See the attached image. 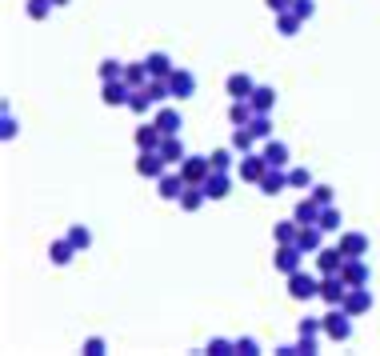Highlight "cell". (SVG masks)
<instances>
[{
    "instance_id": "1",
    "label": "cell",
    "mask_w": 380,
    "mask_h": 356,
    "mask_svg": "<svg viewBox=\"0 0 380 356\" xmlns=\"http://www.w3.org/2000/svg\"><path fill=\"white\" fill-rule=\"evenodd\" d=\"M352 321H356V316H349L340 305H328V312H324V337L336 340V344H345V340L352 337Z\"/></svg>"
},
{
    "instance_id": "2",
    "label": "cell",
    "mask_w": 380,
    "mask_h": 356,
    "mask_svg": "<svg viewBox=\"0 0 380 356\" xmlns=\"http://www.w3.org/2000/svg\"><path fill=\"white\" fill-rule=\"evenodd\" d=\"M288 296L292 300H312V296H320V273H304V268H296V273H288Z\"/></svg>"
},
{
    "instance_id": "3",
    "label": "cell",
    "mask_w": 380,
    "mask_h": 356,
    "mask_svg": "<svg viewBox=\"0 0 380 356\" xmlns=\"http://www.w3.org/2000/svg\"><path fill=\"white\" fill-rule=\"evenodd\" d=\"M272 164L264 161V152H244L237 164V180H244V184H260V177L269 172Z\"/></svg>"
},
{
    "instance_id": "4",
    "label": "cell",
    "mask_w": 380,
    "mask_h": 356,
    "mask_svg": "<svg viewBox=\"0 0 380 356\" xmlns=\"http://www.w3.org/2000/svg\"><path fill=\"white\" fill-rule=\"evenodd\" d=\"M272 268H276L280 276H288V273H296V268H304V252H301V244H276Z\"/></svg>"
},
{
    "instance_id": "5",
    "label": "cell",
    "mask_w": 380,
    "mask_h": 356,
    "mask_svg": "<svg viewBox=\"0 0 380 356\" xmlns=\"http://www.w3.org/2000/svg\"><path fill=\"white\" fill-rule=\"evenodd\" d=\"M208 172H212V164H208V156H184L180 161V177H184V184H205Z\"/></svg>"
},
{
    "instance_id": "6",
    "label": "cell",
    "mask_w": 380,
    "mask_h": 356,
    "mask_svg": "<svg viewBox=\"0 0 380 356\" xmlns=\"http://www.w3.org/2000/svg\"><path fill=\"white\" fill-rule=\"evenodd\" d=\"M345 296H349V280L340 273L320 276V300H324V305H345Z\"/></svg>"
},
{
    "instance_id": "7",
    "label": "cell",
    "mask_w": 380,
    "mask_h": 356,
    "mask_svg": "<svg viewBox=\"0 0 380 356\" xmlns=\"http://www.w3.org/2000/svg\"><path fill=\"white\" fill-rule=\"evenodd\" d=\"M152 124H157L164 136H180V129H184V116H180V108H173V104H160L157 116H152Z\"/></svg>"
},
{
    "instance_id": "8",
    "label": "cell",
    "mask_w": 380,
    "mask_h": 356,
    "mask_svg": "<svg viewBox=\"0 0 380 356\" xmlns=\"http://www.w3.org/2000/svg\"><path fill=\"white\" fill-rule=\"evenodd\" d=\"M340 276L349 280V289H361V284H372V268L365 264V257H352V260H345V268H340Z\"/></svg>"
},
{
    "instance_id": "9",
    "label": "cell",
    "mask_w": 380,
    "mask_h": 356,
    "mask_svg": "<svg viewBox=\"0 0 380 356\" xmlns=\"http://www.w3.org/2000/svg\"><path fill=\"white\" fill-rule=\"evenodd\" d=\"M136 172H141L144 180H160L168 172V161H164L160 152H141V156H136Z\"/></svg>"
},
{
    "instance_id": "10",
    "label": "cell",
    "mask_w": 380,
    "mask_h": 356,
    "mask_svg": "<svg viewBox=\"0 0 380 356\" xmlns=\"http://www.w3.org/2000/svg\"><path fill=\"white\" fill-rule=\"evenodd\" d=\"M345 252H340V244H333V248H320L317 252V273L320 276H336L340 268H345Z\"/></svg>"
},
{
    "instance_id": "11",
    "label": "cell",
    "mask_w": 380,
    "mask_h": 356,
    "mask_svg": "<svg viewBox=\"0 0 380 356\" xmlns=\"http://www.w3.org/2000/svg\"><path fill=\"white\" fill-rule=\"evenodd\" d=\"M296 244H301L304 257H317L320 248H324V228H320V225H301V232H296Z\"/></svg>"
},
{
    "instance_id": "12",
    "label": "cell",
    "mask_w": 380,
    "mask_h": 356,
    "mask_svg": "<svg viewBox=\"0 0 380 356\" xmlns=\"http://www.w3.org/2000/svg\"><path fill=\"white\" fill-rule=\"evenodd\" d=\"M128 97H132L128 81H100V100H104L109 108H120V104H128Z\"/></svg>"
},
{
    "instance_id": "13",
    "label": "cell",
    "mask_w": 380,
    "mask_h": 356,
    "mask_svg": "<svg viewBox=\"0 0 380 356\" xmlns=\"http://www.w3.org/2000/svg\"><path fill=\"white\" fill-rule=\"evenodd\" d=\"M345 312H349V316H365L368 308H372V289H368V284H361V289H349V296H345Z\"/></svg>"
},
{
    "instance_id": "14",
    "label": "cell",
    "mask_w": 380,
    "mask_h": 356,
    "mask_svg": "<svg viewBox=\"0 0 380 356\" xmlns=\"http://www.w3.org/2000/svg\"><path fill=\"white\" fill-rule=\"evenodd\" d=\"M168 84H173V100H189V97H196V76H192L189 68H173Z\"/></svg>"
},
{
    "instance_id": "15",
    "label": "cell",
    "mask_w": 380,
    "mask_h": 356,
    "mask_svg": "<svg viewBox=\"0 0 380 356\" xmlns=\"http://www.w3.org/2000/svg\"><path fill=\"white\" fill-rule=\"evenodd\" d=\"M184 188H189V184H184V177H180V168H168V172L157 180V193L164 196V200H180Z\"/></svg>"
},
{
    "instance_id": "16",
    "label": "cell",
    "mask_w": 380,
    "mask_h": 356,
    "mask_svg": "<svg viewBox=\"0 0 380 356\" xmlns=\"http://www.w3.org/2000/svg\"><path fill=\"white\" fill-rule=\"evenodd\" d=\"M157 152L164 156V161H168V168H180V161L189 156V148H184V140H180V136H164Z\"/></svg>"
},
{
    "instance_id": "17",
    "label": "cell",
    "mask_w": 380,
    "mask_h": 356,
    "mask_svg": "<svg viewBox=\"0 0 380 356\" xmlns=\"http://www.w3.org/2000/svg\"><path fill=\"white\" fill-rule=\"evenodd\" d=\"M320 209H324V204H320L317 196L308 193V196H301V200H296V209H292V216H296L301 225H317V220H320Z\"/></svg>"
},
{
    "instance_id": "18",
    "label": "cell",
    "mask_w": 380,
    "mask_h": 356,
    "mask_svg": "<svg viewBox=\"0 0 380 356\" xmlns=\"http://www.w3.org/2000/svg\"><path fill=\"white\" fill-rule=\"evenodd\" d=\"M224 88H228V97L232 100H248L253 97V88H256V81L248 76V72H232V76L224 81Z\"/></svg>"
},
{
    "instance_id": "19",
    "label": "cell",
    "mask_w": 380,
    "mask_h": 356,
    "mask_svg": "<svg viewBox=\"0 0 380 356\" xmlns=\"http://www.w3.org/2000/svg\"><path fill=\"white\" fill-rule=\"evenodd\" d=\"M340 252H345V257H368V236L365 232H340Z\"/></svg>"
},
{
    "instance_id": "20",
    "label": "cell",
    "mask_w": 380,
    "mask_h": 356,
    "mask_svg": "<svg viewBox=\"0 0 380 356\" xmlns=\"http://www.w3.org/2000/svg\"><path fill=\"white\" fill-rule=\"evenodd\" d=\"M205 193H208V200H224V196L232 193V177L228 172H208V180H205Z\"/></svg>"
},
{
    "instance_id": "21",
    "label": "cell",
    "mask_w": 380,
    "mask_h": 356,
    "mask_svg": "<svg viewBox=\"0 0 380 356\" xmlns=\"http://www.w3.org/2000/svg\"><path fill=\"white\" fill-rule=\"evenodd\" d=\"M285 188H288V168H269L260 177V193L264 196H280Z\"/></svg>"
},
{
    "instance_id": "22",
    "label": "cell",
    "mask_w": 380,
    "mask_h": 356,
    "mask_svg": "<svg viewBox=\"0 0 380 356\" xmlns=\"http://www.w3.org/2000/svg\"><path fill=\"white\" fill-rule=\"evenodd\" d=\"M160 140H164V132H160L157 124H152V120L136 129V148H141V152H157V148H160Z\"/></svg>"
},
{
    "instance_id": "23",
    "label": "cell",
    "mask_w": 380,
    "mask_h": 356,
    "mask_svg": "<svg viewBox=\"0 0 380 356\" xmlns=\"http://www.w3.org/2000/svg\"><path fill=\"white\" fill-rule=\"evenodd\" d=\"M260 152H264V161H269L272 168H288V156H292L285 140H272V136L264 140V148H260Z\"/></svg>"
},
{
    "instance_id": "24",
    "label": "cell",
    "mask_w": 380,
    "mask_h": 356,
    "mask_svg": "<svg viewBox=\"0 0 380 356\" xmlns=\"http://www.w3.org/2000/svg\"><path fill=\"white\" fill-rule=\"evenodd\" d=\"M205 200H208L205 184H189V188L180 193V200H176V204H180L184 212H200V209H205Z\"/></svg>"
},
{
    "instance_id": "25",
    "label": "cell",
    "mask_w": 380,
    "mask_h": 356,
    "mask_svg": "<svg viewBox=\"0 0 380 356\" xmlns=\"http://www.w3.org/2000/svg\"><path fill=\"white\" fill-rule=\"evenodd\" d=\"M296 232H301V220L288 216V220H276V225H272V241L276 244H296Z\"/></svg>"
},
{
    "instance_id": "26",
    "label": "cell",
    "mask_w": 380,
    "mask_h": 356,
    "mask_svg": "<svg viewBox=\"0 0 380 356\" xmlns=\"http://www.w3.org/2000/svg\"><path fill=\"white\" fill-rule=\"evenodd\" d=\"M248 100H253L256 113H272V108H276V88H272V84H256Z\"/></svg>"
},
{
    "instance_id": "27",
    "label": "cell",
    "mask_w": 380,
    "mask_h": 356,
    "mask_svg": "<svg viewBox=\"0 0 380 356\" xmlns=\"http://www.w3.org/2000/svg\"><path fill=\"white\" fill-rule=\"evenodd\" d=\"M125 81H128V88H148L152 72H148L144 60H132V65H125Z\"/></svg>"
},
{
    "instance_id": "28",
    "label": "cell",
    "mask_w": 380,
    "mask_h": 356,
    "mask_svg": "<svg viewBox=\"0 0 380 356\" xmlns=\"http://www.w3.org/2000/svg\"><path fill=\"white\" fill-rule=\"evenodd\" d=\"M253 116H256L253 100H232V104H228V124H232V129H240V124H248Z\"/></svg>"
},
{
    "instance_id": "29",
    "label": "cell",
    "mask_w": 380,
    "mask_h": 356,
    "mask_svg": "<svg viewBox=\"0 0 380 356\" xmlns=\"http://www.w3.org/2000/svg\"><path fill=\"white\" fill-rule=\"evenodd\" d=\"M72 257H77V244L68 241V236H64V241H52V248H48V260H52L56 268H64Z\"/></svg>"
},
{
    "instance_id": "30",
    "label": "cell",
    "mask_w": 380,
    "mask_h": 356,
    "mask_svg": "<svg viewBox=\"0 0 380 356\" xmlns=\"http://www.w3.org/2000/svg\"><path fill=\"white\" fill-rule=\"evenodd\" d=\"M144 65H148L152 76H173V68H176L168 52H148V56H144Z\"/></svg>"
},
{
    "instance_id": "31",
    "label": "cell",
    "mask_w": 380,
    "mask_h": 356,
    "mask_svg": "<svg viewBox=\"0 0 380 356\" xmlns=\"http://www.w3.org/2000/svg\"><path fill=\"white\" fill-rule=\"evenodd\" d=\"M301 24H304V20L296 17L292 8H285V13H276V33H280V36H296V33H301Z\"/></svg>"
},
{
    "instance_id": "32",
    "label": "cell",
    "mask_w": 380,
    "mask_h": 356,
    "mask_svg": "<svg viewBox=\"0 0 380 356\" xmlns=\"http://www.w3.org/2000/svg\"><path fill=\"white\" fill-rule=\"evenodd\" d=\"M228 145L244 156V152H256V136L248 132V124H240V129H232V140H228Z\"/></svg>"
},
{
    "instance_id": "33",
    "label": "cell",
    "mask_w": 380,
    "mask_h": 356,
    "mask_svg": "<svg viewBox=\"0 0 380 356\" xmlns=\"http://www.w3.org/2000/svg\"><path fill=\"white\" fill-rule=\"evenodd\" d=\"M317 225L324 228V232H340L345 216H340V209H336V204H324V209H320V220H317Z\"/></svg>"
},
{
    "instance_id": "34",
    "label": "cell",
    "mask_w": 380,
    "mask_h": 356,
    "mask_svg": "<svg viewBox=\"0 0 380 356\" xmlns=\"http://www.w3.org/2000/svg\"><path fill=\"white\" fill-rule=\"evenodd\" d=\"M96 76H100V81H125V65H120L116 56H109V60L96 65Z\"/></svg>"
},
{
    "instance_id": "35",
    "label": "cell",
    "mask_w": 380,
    "mask_h": 356,
    "mask_svg": "<svg viewBox=\"0 0 380 356\" xmlns=\"http://www.w3.org/2000/svg\"><path fill=\"white\" fill-rule=\"evenodd\" d=\"M232 156H237V148L232 145L228 148H212V152H208V164H212L216 172H228V168H232Z\"/></svg>"
},
{
    "instance_id": "36",
    "label": "cell",
    "mask_w": 380,
    "mask_h": 356,
    "mask_svg": "<svg viewBox=\"0 0 380 356\" xmlns=\"http://www.w3.org/2000/svg\"><path fill=\"white\" fill-rule=\"evenodd\" d=\"M248 132H253L256 140H269L272 136V113H256L253 120H248Z\"/></svg>"
},
{
    "instance_id": "37",
    "label": "cell",
    "mask_w": 380,
    "mask_h": 356,
    "mask_svg": "<svg viewBox=\"0 0 380 356\" xmlns=\"http://www.w3.org/2000/svg\"><path fill=\"white\" fill-rule=\"evenodd\" d=\"M148 97L157 100V104L173 100V84H168V76H152V81H148Z\"/></svg>"
},
{
    "instance_id": "38",
    "label": "cell",
    "mask_w": 380,
    "mask_h": 356,
    "mask_svg": "<svg viewBox=\"0 0 380 356\" xmlns=\"http://www.w3.org/2000/svg\"><path fill=\"white\" fill-rule=\"evenodd\" d=\"M152 104H157V100L148 97V88H132V97H128V108H132L136 116H144L148 108H152Z\"/></svg>"
},
{
    "instance_id": "39",
    "label": "cell",
    "mask_w": 380,
    "mask_h": 356,
    "mask_svg": "<svg viewBox=\"0 0 380 356\" xmlns=\"http://www.w3.org/2000/svg\"><path fill=\"white\" fill-rule=\"evenodd\" d=\"M68 241L77 244V252H84V248L93 244V232H88L84 225H72V228H68Z\"/></svg>"
},
{
    "instance_id": "40",
    "label": "cell",
    "mask_w": 380,
    "mask_h": 356,
    "mask_svg": "<svg viewBox=\"0 0 380 356\" xmlns=\"http://www.w3.org/2000/svg\"><path fill=\"white\" fill-rule=\"evenodd\" d=\"M288 188H312V172L308 168H288Z\"/></svg>"
},
{
    "instance_id": "41",
    "label": "cell",
    "mask_w": 380,
    "mask_h": 356,
    "mask_svg": "<svg viewBox=\"0 0 380 356\" xmlns=\"http://www.w3.org/2000/svg\"><path fill=\"white\" fill-rule=\"evenodd\" d=\"M24 8H29V17H32V20H48V13H52L56 4H52V0H29Z\"/></svg>"
},
{
    "instance_id": "42",
    "label": "cell",
    "mask_w": 380,
    "mask_h": 356,
    "mask_svg": "<svg viewBox=\"0 0 380 356\" xmlns=\"http://www.w3.org/2000/svg\"><path fill=\"white\" fill-rule=\"evenodd\" d=\"M205 353H212V356H228V353H237V340L216 337V340H208V348H205Z\"/></svg>"
},
{
    "instance_id": "43",
    "label": "cell",
    "mask_w": 380,
    "mask_h": 356,
    "mask_svg": "<svg viewBox=\"0 0 380 356\" xmlns=\"http://www.w3.org/2000/svg\"><path fill=\"white\" fill-rule=\"evenodd\" d=\"M296 332H301V337H317V332H324V316H304Z\"/></svg>"
},
{
    "instance_id": "44",
    "label": "cell",
    "mask_w": 380,
    "mask_h": 356,
    "mask_svg": "<svg viewBox=\"0 0 380 356\" xmlns=\"http://www.w3.org/2000/svg\"><path fill=\"white\" fill-rule=\"evenodd\" d=\"M292 13L301 20H312L317 17V0H292Z\"/></svg>"
},
{
    "instance_id": "45",
    "label": "cell",
    "mask_w": 380,
    "mask_h": 356,
    "mask_svg": "<svg viewBox=\"0 0 380 356\" xmlns=\"http://www.w3.org/2000/svg\"><path fill=\"white\" fill-rule=\"evenodd\" d=\"M312 196H317L320 204H336V188L333 184H312Z\"/></svg>"
},
{
    "instance_id": "46",
    "label": "cell",
    "mask_w": 380,
    "mask_h": 356,
    "mask_svg": "<svg viewBox=\"0 0 380 356\" xmlns=\"http://www.w3.org/2000/svg\"><path fill=\"white\" fill-rule=\"evenodd\" d=\"M104 348H109L104 337H88V340H84V356H104Z\"/></svg>"
},
{
    "instance_id": "47",
    "label": "cell",
    "mask_w": 380,
    "mask_h": 356,
    "mask_svg": "<svg viewBox=\"0 0 380 356\" xmlns=\"http://www.w3.org/2000/svg\"><path fill=\"white\" fill-rule=\"evenodd\" d=\"M296 353L312 356V353H317V337H296Z\"/></svg>"
},
{
    "instance_id": "48",
    "label": "cell",
    "mask_w": 380,
    "mask_h": 356,
    "mask_svg": "<svg viewBox=\"0 0 380 356\" xmlns=\"http://www.w3.org/2000/svg\"><path fill=\"white\" fill-rule=\"evenodd\" d=\"M237 353H244V356L260 353V344H256V337H240V340H237Z\"/></svg>"
},
{
    "instance_id": "49",
    "label": "cell",
    "mask_w": 380,
    "mask_h": 356,
    "mask_svg": "<svg viewBox=\"0 0 380 356\" xmlns=\"http://www.w3.org/2000/svg\"><path fill=\"white\" fill-rule=\"evenodd\" d=\"M0 136H4V140H13V136H16V120H13V113H4V120H0Z\"/></svg>"
},
{
    "instance_id": "50",
    "label": "cell",
    "mask_w": 380,
    "mask_h": 356,
    "mask_svg": "<svg viewBox=\"0 0 380 356\" xmlns=\"http://www.w3.org/2000/svg\"><path fill=\"white\" fill-rule=\"evenodd\" d=\"M272 13H285V8H292V0H264Z\"/></svg>"
},
{
    "instance_id": "51",
    "label": "cell",
    "mask_w": 380,
    "mask_h": 356,
    "mask_svg": "<svg viewBox=\"0 0 380 356\" xmlns=\"http://www.w3.org/2000/svg\"><path fill=\"white\" fill-rule=\"evenodd\" d=\"M276 356H301V353H296V344H280V348H276Z\"/></svg>"
},
{
    "instance_id": "52",
    "label": "cell",
    "mask_w": 380,
    "mask_h": 356,
    "mask_svg": "<svg viewBox=\"0 0 380 356\" xmlns=\"http://www.w3.org/2000/svg\"><path fill=\"white\" fill-rule=\"evenodd\" d=\"M52 4H56V8H64V4H72V0H52Z\"/></svg>"
}]
</instances>
